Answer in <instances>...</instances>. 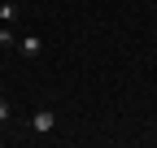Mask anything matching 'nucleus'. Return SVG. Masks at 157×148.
I'll return each mask as SVG.
<instances>
[{"mask_svg": "<svg viewBox=\"0 0 157 148\" xmlns=\"http://www.w3.org/2000/svg\"><path fill=\"white\" fill-rule=\"evenodd\" d=\"M9 118H13V109H9V100H5V96H0V122H9Z\"/></svg>", "mask_w": 157, "mask_h": 148, "instance_id": "nucleus-4", "label": "nucleus"}, {"mask_svg": "<svg viewBox=\"0 0 157 148\" xmlns=\"http://www.w3.org/2000/svg\"><path fill=\"white\" fill-rule=\"evenodd\" d=\"M0 22H9V26L17 22V5H13V0H9V5H0Z\"/></svg>", "mask_w": 157, "mask_h": 148, "instance_id": "nucleus-3", "label": "nucleus"}, {"mask_svg": "<svg viewBox=\"0 0 157 148\" xmlns=\"http://www.w3.org/2000/svg\"><path fill=\"white\" fill-rule=\"evenodd\" d=\"M52 126H57V113H52V109H39V113L31 118V131H35V135H48Z\"/></svg>", "mask_w": 157, "mask_h": 148, "instance_id": "nucleus-1", "label": "nucleus"}, {"mask_svg": "<svg viewBox=\"0 0 157 148\" xmlns=\"http://www.w3.org/2000/svg\"><path fill=\"white\" fill-rule=\"evenodd\" d=\"M0 44H5V48L13 44V31H9V22H5V31H0Z\"/></svg>", "mask_w": 157, "mask_h": 148, "instance_id": "nucleus-5", "label": "nucleus"}, {"mask_svg": "<svg viewBox=\"0 0 157 148\" xmlns=\"http://www.w3.org/2000/svg\"><path fill=\"white\" fill-rule=\"evenodd\" d=\"M17 52H22V57H39V52H44V39H39V35H22V39H17Z\"/></svg>", "mask_w": 157, "mask_h": 148, "instance_id": "nucleus-2", "label": "nucleus"}]
</instances>
